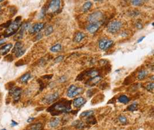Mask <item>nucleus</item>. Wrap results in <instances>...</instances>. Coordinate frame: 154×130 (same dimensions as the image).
<instances>
[{"mask_svg": "<svg viewBox=\"0 0 154 130\" xmlns=\"http://www.w3.org/2000/svg\"><path fill=\"white\" fill-rule=\"evenodd\" d=\"M72 101L66 99H62L54 103L47 109V111L52 116H57L64 113L70 112L72 110Z\"/></svg>", "mask_w": 154, "mask_h": 130, "instance_id": "1", "label": "nucleus"}, {"mask_svg": "<svg viewBox=\"0 0 154 130\" xmlns=\"http://www.w3.org/2000/svg\"><path fill=\"white\" fill-rule=\"evenodd\" d=\"M21 17L18 16L15 19L14 21L10 24L8 28L6 29L5 32L3 33V36L5 37H8L13 35L19 30L20 27L21 25Z\"/></svg>", "mask_w": 154, "mask_h": 130, "instance_id": "2", "label": "nucleus"}, {"mask_svg": "<svg viewBox=\"0 0 154 130\" xmlns=\"http://www.w3.org/2000/svg\"><path fill=\"white\" fill-rule=\"evenodd\" d=\"M103 20V13L101 11H95L88 16L87 20L90 24L102 23Z\"/></svg>", "mask_w": 154, "mask_h": 130, "instance_id": "3", "label": "nucleus"}, {"mask_svg": "<svg viewBox=\"0 0 154 130\" xmlns=\"http://www.w3.org/2000/svg\"><path fill=\"white\" fill-rule=\"evenodd\" d=\"M122 23L119 20H114L108 24L107 26V31L110 33H115L118 32L122 28Z\"/></svg>", "mask_w": 154, "mask_h": 130, "instance_id": "4", "label": "nucleus"}, {"mask_svg": "<svg viewBox=\"0 0 154 130\" xmlns=\"http://www.w3.org/2000/svg\"><path fill=\"white\" fill-rule=\"evenodd\" d=\"M84 89L81 87L77 86L75 85H71L67 90V95L69 98H73L80 95L83 92Z\"/></svg>", "mask_w": 154, "mask_h": 130, "instance_id": "5", "label": "nucleus"}, {"mask_svg": "<svg viewBox=\"0 0 154 130\" xmlns=\"http://www.w3.org/2000/svg\"><path fill=\"white\" fill-rule=\"evenodd\" d=\"M113 44H114V42L112 40L106 39V38H103V39H101L99 41L98 46L99 48L101 50L106 51L110 48L113 45Z\"/></svg>", "mask_w": 154, "mask_h": 130, "instance_id": "6", "label": "nucleus"}, {"mask_svg": "<svg viewBox=\"0 0 154 130\" xmlns=\"http://www.w3.org/2000/svg\"><path fill=\"white\" fill-rule=\"evenodd\" d=\"M59 97H60V95L58 92L49 94L43 98L42 101L45 104H51L55 102L57 100H58Z\"/></svg>", "mask_w": 154, "mask_h": 130, "instance_id": "7", "label": "nucleus"}, {"mask_svg": "<svg viewBox=\"0 0 154 130\" xmlns=\"http://www.w3.org/2000/svg\"><path fill=\"white\" fill-rule=\"evenodd\" d=\"M31 27V23L29 22H25L23 24L21 25V28H20V31H19V32L17 33V35H15V36L14 37L15 40H19L20 39H21L23 37L24 33L26 32V31L27 30H29L30 27Z\"/></svg>", "mask_w": 154, "mask_h": 130, "instance_id": "8", "label": "nucleus"}, {"mask_svg": "<svg viewBox=\"0 0 154 130\" xmlns=\"http://www.w3.org/2000/svg\"><path fill=\"white\" fill-rule=\"evenodd\" d=\"M61 1L60 0H53L49 4L47 10L51 13H55L59 11L61 7Z\"/></svg>", "mask_w": 154, "mask_h": 130, "instance_id": "9", "label": "nucleus"}, {"mask_svg": "<svg viewBox=\"0 0 154 130\" xmlns=\"http://www.w3.org/2000/svg\"><path fill=\"white\" fill-rule=\"evenodd\" d=\"M22 89L19 87H13L9 90V94L13 98V100L15 102L19 101L21 97Z\"/></svg>", "mask_w": 154, "mask_h": 130, "instance_id": "10", "label": "nucleus"}, {"mask_svg": "<svg viewBox=\"0 0 154 130\" xmlns=\"http://www.w3.org/2000/svg\"><path fill=\"white\" fill-rule=\"evenodd\" d=\"M45 24L43 23H37L34 24L29 29V33L30 34H34L36 33H39L44 28Z\"/></svg>", "mask_w": 154, "mask_h": 130, "instance_id": "11", "label": "nucleus"}, {"mask_svg": "<svg viewBox=\"0 0 154 130\" xmlns=\"http://www.w3.org/2000/svg\"><path fill=\"white\" fill-rule=\"evenodd\" d=\"M102 77L101 75H96L95 77L90 78L89 80H88L85 82V85H87V86H92L94 85H96L98 84L99 82H101L102 80Z\"/></svg>", "mask_w": 154, "mask_h": 130, "instance_id": "12", "label": "nucleus"}, {"mask_svg": "<svg viewBox=\"0 0 154 130\" xmlns=\"http://www.w3.org/2000/svg\"><path fill=\"white\" fill-rule=\"evenodd\" d=\"M86 100L84 97H79L78 98H74L73 100L72 104H73V107L76 108H79L83 106L85 104Z\"/></svg>", "mask_w": 154, "mask_h": 130, "instance_id": "13", "label": "nucleus"}, {"mask_svg": "<svg viewBox=\"0 0 154 130\" xmlns=\"http://www.w3.org/2000/svg\"><path fill=\"white\" fill-rule=\"evenodd\" d=\"M102 23H95V24H90L87 26L86 30H87L88 32L90 33H94L100 28L101 25Z\"/></svg>", "mask_w": 154, "mask_h": 130, "instance_id": "14", "label": "nucleus"}, {"mask_svg": "<svg viewBox=\"0 0 154 130\" xmlns=\"http://www.w3.org/2000/svg\"><path fill=\"white\" fill-rule=\"evenodd\" d=\"M13 44L12 43H9L7 44H5V46L2 47L1 48H0V54L2 55H6L10 51L11 48H12Z\"/></svg>", "mask_w": 154, "mask_h": 130, "instance_id": "15", "label": "nucleus"}, {"mask_svg": "<svg viewBox=\"0 0 154 130\" xmlns=\"http://www.w3.org/2000/svg\"><path fill=\"white\" fill-rule=\"evenodd\" d=\"M85 37V35L82 32H77L74 37V42L76 43H80Z\"/></svg>", "mask_w": 154, "mask_h": 130, "instance_id": "16", "label": "nucleus"}, {"mask_svg": "<svg viewBox=\"0 0 154 130\" xmlns=\"http://www.w3.org/2000/svg\"><path fill=\"white\" fill-rule=\"evenodd\" d=\"M60 119L59 118H54L53 119H51L49 123V125L52 128H56L57 126H58V125L60 124Z\"/></svg>", "mask_w": 154, "mask_h": 130, "instance_id": "17", "label": "nucleus"}, {"mask_svg": "<svg viewBox=\"0 0 154 130\" xmlns=\"http://www.w3.org/2000/svg\"><path fill=\"white\" fill-rule=\"evenodd\" d=\"M118 101L119 102L122 103V104H126L130 101V98H129L127 96L122 95L118 97Z\"/></svg>", "mask_w": 154, "mask_h": 130, "instance_id": "18", "label": "nucleus"}, {"mask_svg": "<svg viewBox=\"0 0 154 130\" xmlns=\"http://www.w3.org/2000/svg\"><path fill=\"white\" fill-rule=\"evenodd\" d=\"M31 77V75L29 73H27L24 74L20 78V80L21 82L24 83V84H26L27 82L28 81V80L30 79Z\"/></svg>", "mask_w": 154, "mask_h": 130, "instance_id": "19", "label": "nucleus"}, {"mask_svg": "<svg viewBox=\"0 0 154 130\" xmlns=\"http://www.w3.org/2000/svg\"><path fill=\"white\" fill-rule=\"evenodd\" d=\"M148 75V72L146 70H140L137 75V79L139 81L143 80Z\"/></svg>", "mask_w": 154, "mask_h": 130, "instance_id": "20", "label": "nucleus"}, {"mask_svg": "<svg viewBox=\"0 0 154 130\" xmlns=\"http://www.w3.org/2000/svg\"><path fill=\"white\" fill-rule=\"evenodd\" d=\"M92 6V4L91 1H87L86 3L84 4V5L82 6V11L83 12L86 13L88 10H90Z\"/></svg>", "mask_w": 154, "mask_h": 130, "instance_id": "21", "label": "nucleus"}, {"mask_svg": "<svg viewBox=\"0 0 154 130\" xmlns=\"http://www.w3.org/2000/svg\"><path fill=\"white\" fill-rule=\"evenodd\" d=\"M61 49H62V46H61V44L58 43L51 47V48H50V50L53 53H57L60 51Z\"/></svg>", "mask_w": 154, "mask_h": 130, "instance_id": "22", "label": "nucleus"}, {"mask_svg": "<svg viewBox=\"0 0 154 130\" xmlns=\"http://www.w3.org/2000/svg\"><path fill=\"white\" fill-rule=\"evenodd\" d=\"M23 47V44L22 43L19 41L17 42L14 46V48H13L12 49V53L15 54L18 50H19L20 49H21Z\"/></svg>", "mask_w": 154, "mask_h": 130, "instance_id": "23", "label": "nucleus"}, {"mask_svg": "<svg viewBox=\"0 0 154 130\" xmlns=\"http://www.w3.org/2000/svg\"><path fill=\"white\" fill-rule=\"evenodd\" d=\"M94 113V111L93 110H88L84 112H83L82 113L80 114V118H88L89 116H92Z\"/></svg>", "mask_w": 154, "mask_h": 130, "instance_id": "24", "label": "nucleus"}, {"mask_svg": "<svg viewBox=\"0 0 154 130\" xmlns=\"http://www.w3.org/2000/svg\"><path fill=\"white\" fill-rule=\"evenodd\" d=\"M138 108V104L137 102H135L132 103V104H130L129 105L127 108V110L128 111H130V112H133L136 111Z\"/></svg>", "mask_w": 154, "mask_h": 130, "instance_id": "25", "label": "nucleus"}, {"mask_svg": "<svg viewBox=\"0 0 154 130\" xmlns=\"http://www.w3.org/2000/svg\"><path fill=\"white\" fill-rule=\"evenodd\" d=\"M42 128V124L40 123H37L31 125V130H41Z\"/></svg>", "mask_w": 154, "mask_h": 130, "instance_id": "26", "label": "nucleus"}, {"mask_svg": "<svg viewBox=\"0 0 154 130\" xmlns=\"http://www.w3.org/2000/svg\"><path fill=\"white\" fill-rule=\"evenodd\" d=\"M53 32V26L51 25H49L47 26L46 28L45 29L44 33L46 36H49L50 35H51L52 33Z\"/></svg>", "mask_w": 154, "mask_h": 130, "instance_id": "27", "label": "nucleus"}, {"mask_svg": "<svg viewBox=\"0 0 154 130\" xmlns=\"http://www.w3.org/2000/svg\"><path fill=\"white\" fill-rule=\"evenodd\" d=\"M47 10V8L44 6V7H43L42 8V9L40 10V12L39 13V15H38V18L40 19H43V18L45 17V16H46V11Z\"/></svg>", "mask_w": 154, "mask_h": 130, "instance_id": "28", "label": "nucleus"}, {"mask_svg": "<svg viewBox=\"0 0 154 130\" xmlns=\"http://www.w3.org/2000/svg\"><path fill=\"white\" fill-rule=\"evenodd\" d=\"M72 125L75 126L76 127L78 128H81L84 127V123L81 122V121L80 120H76L74 121V122L72 123Z\"/></svg>", "mask_w": 154, "mask_h": 130, "instance_id": "29", "label": "nucleus"}, {"mask_svg": "<svg viewBox=\"0 0 154 130\" xmlns=\"http://www.w3.org/2000/svg\"><path fill=\"white\" fill-rule=\"evenodd\" d=\"M26 48H24V47L21 49H20L19 50H18L16 53H15V56L17 58H19L20 57H21L22 55H23L24 54L25 52H26Z\"/></svg>", "mask_w": 154, "mask_h": 130, "instance_id": "30", "label": "nucleus"}, {"mask_svg": "<svg viewBox=\"0 0 154 130\" xmlns=\"http://www.w3.org/2000/svg\"><path fill=\"white\" fill-rule=\"evenodd\" d=\"M86 121H87V122L88 123V124H95L96 123V120L95 119V118L93 116V115L88 117L87 118Z\"/></svg>", "mask_w": 154, "mask_h": 130, "instance_id": "31", "label": "nucleus"}, {"mask_svg": "<svg viewBox=\"0 0 154 130\" xmlns=\"http://www.w3.org/2000/svg\"><path fill=\"white\" fill-rule=\"evenodd\" d=\"M119 122L121 123L122 124H126L128 123V119L125 116L121 115L118 117Z\"/></svg>", "mask_w": 154, "mask_h": 130, "instance_id": "32", "label": "nucleus"}, {"mask_svg": "<svg viewBox=\"0 0 154 130\" xmlns=\"http://www.w3.org/2000/svg\"><path fill=\"white\" fill-rule=\"evenodd\" d=\"M131 3L133 5L137 6H141L144 3V1L142 0H133L131 1Z\"/></svg>", "mask_w": 154, "mask_h": 130, "instance_id": "33", "label": "nucleus"}, {"mask_svg": "<svg viewBox=\"0 0 154 130\" xmlns=\"http://www.w3.org/2000/svg\"><path fill=\"white\" fill-rule=\"evenodd\" d=\"M64 59V56L63 55H59L57 57H56L55 59H54V62L56 63H60L61 62H62L63 60Z\"/></svg>", "mask_w": 154, "mask_h": 130, "instance_id": "34", "label": "nucleus"}, {"mask_svg": "<svg viewBox=\"0 0 154 130\" xmlns=\"http://www.w3.org/2000/svg\"><path fill=\"white\" fill-rule=\"evenodd\" d=\"M153 88H154V84L153 82L149 83V84H147L146 86L147 90L149 92H153Z\"/></svg>", "mask_w": 154, "mask_h": 130, "instance_id": "35", "label": "nucleus"}, {"mask_svg": "<svg viewBox=\"0 0 154 130\" xmlns=\"http://www.w3.org/2000/svg\"><path fill=\"white\" fill-rule=\"evenodd\" d=\"M11 23H12V21L11 20H9V21H8L6 22V23H5V24H2V25H1V27H3V28H8V27L10 25V24H11Z\"/></svg>", "mask_w": 154, "mask_h": 130, "instance_id": "36", "label": "nucleus"}, {"mask_svg": "<svg viewBox=\"0 0 154 130\" xmlns=\"http://www.w3.org/2000/svg\"><path fill=\"white\" fill-rule=\"evenodd\" d=\"M67 78L66 76L63 75V76H61V77L59 78V81L61 83H62V82L67 81Z\"/></svg>", "mask_w": 154, "mask_h": 130, "instance_id": "37", "label": "nucleus"}, {"mask_svg": "<svg viewBox=\"0 0 154 130\" xmlns=\"http://www.w3.org/2000/svg\"><path fill=\"white\" fill-rule=\"evenodd\" d=\"M43 37V34L42 33H38V34L36 35V36L35 37V40H39L40 39H42V37Z\"/></svg>", "mask_w": 154, "mask_h": 130, "instance_id": "38", "label": "nucleus"}, {"mask_svg": "<svg viewBox=\"0 0 154 130\" xmlns=\"http://www.w3.org/2000/svg\"><path fill=\"white\" fill-rule=\"evenodd\" d=\"M136 27L138 29H141L142 28V24L140 21H137L136 23L135 24Z\"/></svg>", "mask_w": 154, "mask_h": 130, "instance_id": "39", "label": "nucleus"}, {"mask_svg": "<svg viewBox=\"0 0 154 130\" xmlns=\"http://www.w3.org/2000/svg\"><path fill=\"white\" fill-rule=\"evenodd\" d=\"M128 35V32L126 31H124L121 33V36L122 37H126Z\"/></svg>", "mask_w": 154, "mask_h": 130, "instance_id": "40", "label": "nucleus"}, {"mask_svg": "<svg viewBox=\"0 0 154 130\" xmlns=\"http://www.w3.org/2000/svg\"><path fill=\"white\" fill-rule=\"evenodd\" d=\"M52 77H53V75H46L43 76L42 78H46V79H51Z\"/></svg>", "mask_w": 154, "mask_h": 130, "instance_id": "41", "label": "nucleus"}, {"mask_svg": "<svg viewBox=\"0 0 154 130\" xmlns=\"http://www.w3.org/2000/svg\"><path fill=\"white\" fill-rule=\"evenodd\" d=\"M18 124V123L17 122H16L14 120H12V123H11V126L12 127H15L16 125H17Z\"/></svg>", "mask_w": 154, "mask_h": 130, "instance_id": "42", "label": "nucleus"}, {"mask_svg": "<svg viewBox=\"0 0 154 130\" xmlns=\"http://www.w3.org/2000/svg\"><path fill=\"white\" fill-rule=\"evenodd\" d=\"M145 38V36H142V37H140L139 39L137 40V43H141L142 40H144V39Z\"/></svg>", "mask_w": 154, "mask_h": 130, "instance_id": "43", "label": "nucleus"}, {"mask_svg": "<svg viewBox=\"0 0 154 130\" xmlns=\"http://www.w3.org/2000/svg\"><path fill=\"white\" fill-rule=\"evenodd\" d=\"M5 42H6V40L5 39H0V46H1L2 44H3L4 43H5Z\"/></svg>", "mask_w": 154, "mask_h": 130, "instance_id": "44", "label": "nucleus"}, {"mask_svg": "<svg viewBox=\"0 0 154 130\" xmlns=\"http://www.w3.org/2000/svg\"><path fill=\"white\" fill-rule=\"evenodd\" d=\"M35 119V118H32V117H30V118H29L28 119V120H27V122L28 123H30V122H32V121Z\"/></svg>", "mask_w": 154, "mask_h": 130, "instance_id": "45", "label": "nucleus"}, {"mask_svg": "<svg viewBox=\"0 0 154 130\" xmlns=\"http://www.w3.org/2000/svg\"><path fill=\"white\" fill-rule=\"evenodd\" d=\"M1 130H6L5 128H3V129H2Z\"/></svg>", "mask_w": 154, "mask_h": 130, "instance_id": "46", "label": "nucleus"}, {"mask_svg": "<svg viewBox=\"0 0 154 130\" xmlns=\"http://www.w3.org/2000/svg\"><path fill=\"white\" fill-rule=\"evenodd\" d=\"M3 0H0V3H1V2H3Z\"/></svg>", "mask_w": 154, "mask_h": 130, "instance_id": "47", "label": "nucleus"}, {"mask_svg": "<svg viewBox=\"0 0 154 130\" xmlns=\"http://www.w3.org/2000/svg\"><path fill=\"white\" fill-rule=\"evenodd\" d=\"M1 6L0 5V10H1Z\"/></svg>", "mask_w": 154, "mask_h": 130, "instance_id": "48", "label": "nucleus"}, {"mask_svg": "<svg viewBox=\"0 0 154 130\" xmlns=\"http://www.w3.org/2000/svg\"></svg>", "mask_w": 154, "mask_h": 130, "instance_id": "49", "label": "nucleus"}]
</instances>
